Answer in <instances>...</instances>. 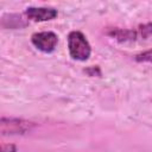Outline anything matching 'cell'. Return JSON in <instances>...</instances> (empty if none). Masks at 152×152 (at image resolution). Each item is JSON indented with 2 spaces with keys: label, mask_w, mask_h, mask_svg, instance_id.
<instances>
[{
  "label": "cell",
  "mask_w": 152,
  "mask_h": 152,
  "mask_svg": "<svg viewBox=\"0 0 152 152\" xmlns=\"http://www.w3.org/2000/svg\"><path fill=\"white\" fill-rule=\"evenodd\" d=\"M34 126L33 122L15 119V118H2L1 119V133L4 135H17V134H25L32 129Z\"/></svg>",
  "instance_id": "3957f363"
},
{
  "label": "cell",
  "mask_w": 152,
  "mask_h": 152,
  "mask_svg": "<svg viewBox=\"0 0 152 152\" xmlns=\"http://www.w3.org/2000/svg\"><path fill=\"white\" fill-rule=\"evenodd\" d=\"M135 61L140 63H152V49L138 53L135 56Z\"/></svg>",
  "instance_id": "5b68a950"
},
{
  "label": "cell",
  "mask_w": 152,
  "mask_h": 152,
  "mask_svg": "<svg viewBox=\"0 0 152 152\" xmlns=\"http://www.w3.org/2000/svg\"><path fill=\"white\" fill-rule=\"evenodd\" d=\"M1 152H17V146L13 144H5L1 146Z\"/></svg>",
  "instance_id": "8992f818"
},
{
  "label": "cell",
  "mask_w": 152,
  "mask_h": 152,
  "mask_svg": "<svg viewBox=\"0 0 152 152\" xmlns=\"http://www.w3.org/2000/svg\"><path fill=\"white\" fill-rule=\"evenodd\" d=\"M31 43L39 51L50 53V52H53L55 49L57 48L58 37L55 32H51V31L36 32L31 36Z\"/></svg>",
  "instance_id": "7a4b0ae2"
},
{
  "label": "cell",
  "mask_w": 152,
  "mask_h": 152,
  "mask_svg": "<svg viewBox=\"0 0 152 152\" xmlns=\"http://www.w3.org/2000/svg\"><path fill=\"white\" fill-rule=\"evenodd\" d=\"M26 15L32 21H49L57 17V10L52 7H28L26 8Z\"/></svg>",
  "instance_id": "277c9868"
},
{
  "label": "cell",
  "mask_w": 152,
  "mask_h": 152,
  "mask_svg": "<svg viewBox=\"0 0 152 152\" xmlns=\"http://www.w3.org/2000/svg\"><path fill=\"white\" fill-rule=\"evenodd\" d=\"M68 50L72 59L84 62L90 57L91 46L87 37L80 31H71L68 34Z\"/></svg>",
  "instance_id": "6da1fadb"
}]
</instances>
